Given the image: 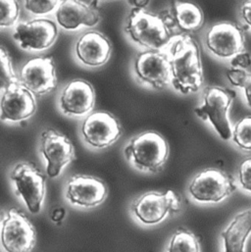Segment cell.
I'll return each instance as SVG.
<instances>
[{"label":"cell","mask_w":251,"mask_h":252,"mask_svg":"<svg viewBox=\"0 0 251 252\" xmlns=\"http://www.w3.org/2000/svg\"><path fill=\"white\" fill-rule=\"evenodd\" d=\"M75 51L78 60L85 66L99 67L110 58L111 44L103 34L92 31L78 39Z\"/></svg>","instance_id":"19"},{"label":"cell","mask_w":251,"mask_h":252,"mask_svg":"<svg viewBox=\"0 0 251 252\" xmlns=\"http://www.w3.org/2000/svg\"><path fill=\"white\" fill-rule=\"evenodd\" d=\"M20 16L18 0H1V28H9L15 25Z\"/></svg>","instance_id":"25"},{"label":"cell","mask_w":251,"mask_h":252,"mask_svg":"<svg viewBox=\"0 0 251 252\" xmlns=\"http://www.w3.org/2000/svg\"><path fill=\"white\" fill-rule=\"evenodd\" d=\"M36 242L33 225L27 216L10 209L1 222V245L5 252H31Z\"/></svg>","instance_id":"8"},{"label":"cell","mask_w":251,"mask_h":252,"mask_svg":"<svg viewBox=\"0 0 251 252\" xmlns=\"http://www.w3.org/2000/svg\"><path fill=\"white\" fill-rule=\"evenodd\" d=\"M133 70L137 80L156 90L171 84V63L167 51L147 50L138 54Z\"/></svg>","instance_id":"10"},{"label":"cell","mask_w":251,"mask_h":252,"mask_svg":"<svg viewBox=\"0 0 251 252\" xmlns=\"http://www.w3.org/2000/svg\"><path fill=\"white\" fill-rule=\"evenodd\" d=\"M168 252H200V246L191 232L180 228L170 242Z\"/></svg>","instance_id":"22"},{"label":"cell","mask_w":251,"mask_h":252,"mask_svg":"<svg viewBox=\"0 0 251 252\" xmlns=\"http://www.w3.org/2000/svg\"><path fill=\"white\" fill-rule=\"evenodd\" d=\"M243 90H244V94L247 100V104L250 108H251V74H250Z\"/></svg>","instance_id":"31"},{"label":"cell","mask_w":251,"mask_h":252,"mask_svg":"<svg viewBox=\"0 0 251 252\" xmlns=\"http://www.w3.org/2000/svg\"><path fill=\"white\" fill-rule=\"evenodd\" d=\"M232 139L241 149L251 151V116L242 118L234 126Z\"/></svg>","instance_id":"23"},{"label":"cell","mask_w":251,"mask_h":252,"mask_svg":"<svg viewBox=\"0 0 251 252\" xmlns=\"http://www.w3.org/2000/svg\"><path fill=\"white\" fill-rule=\"evenodd\" d=\"M173 20L185 32L199 30L204 22L202 10L195 4L184 1H175L173 6Z\"/></svg>","instance_id":"21"},{"label":"cell","mask_w":251,"mask_h":252,"mask_svg":"<svg viewBox=\"0 0 251 252\" xmlns=\"http://www.w3.org/2000/svg\"><path fill=\"white\" fill-rule=\"evenodd\" d=\"M230 64H231V67H233V68L247 70L248 68L251 67V55L249 52L243 51V52L235 55L233 58H231Z\"/></svg>","instance_id":"29"},{"label":"cell","mask_w":251,"mask_h":252,"mask_svg":"<svg viewBox=\"0 0 251 252\" xmlns=\"http://www.w3.org/2000/svg\"><path fill=\"white\" fill-rule=\"evenodd\" d=\"M241 17L244 23L251 29V0H247L241 8Z\"/></svg>","instance_id":"30"},{"label":"cell","mask_w":251,"mask_h":252,"mask_svg":"<svg viewBox=\"0 0 251 252\" xmlns=\"http://www.w3.org/2000/svg\"><path fill=\"white\" fill-rule=\"evenodd\" d=\"M10 178L17 195L23 199L29 211L37 214L41 210L45 195L46 177L34 164L23 162L14 167Z\"/></svg>","instance_id":"6"},{"label":"cell","mask_w":251,"mask_h":252,"mask_svg":"<svg viewBox=\"0 0 251 252\" xmlns=\"http://www.w3.org/2000/svg\"><path fill=\"white\" fill-rule=\"evenodd\" d=\"M58 30L55 22L38 18L18 23L14 29L13 38L22 49L42 51L55 42Z\"/></svg>","instance_id":"9"},{"label":"cell","mask_w":251,"mask_h":252,"mask_svg":"<svg viewBox=\"0 0 251 252\" xmlns=\"http://www.w3.org/2000/svg\"><path fill=\"white\" fill-rule=\"evenodd\" d=\"M181 210V198L173 190L165 192L149 191L139 196L131 204L133 215L145 225H156L168 215Z\"/></svg>","instance_id":"7"},{"label":"cell","mask_w":251,"mask_h":252,"mask_svg":"<svg viewBox=\"0 0 251 252\" xmlns=\"http://www.w3.org/2000/svg\"><path fill=\"white\" fill-rule=\"evenodd\" d=\"M65 209L64 208H56L53 210L52 215H51V219L53 222L55 223H61V221L65 218Z\"/></svg>","instance_id":"32"},{"label":"cell","mask_w":251,"mask_h":252,"mask_svg":"<svg viewBox=\"0 0 251 252\" xmlns=\"http://www.w3.org/2000/svg\"><path fill=\"white\" fill-rule=\"evenodd\" d=\"M82 134L85 141L94 148H106L117 141L122 128L119 121L108 112L90 114L83 123Z\"/></svg>","instance_id":"15"},{"label":"cell","mask_w":251,"mask_h":252,"mask_svg":"<svg viewBox=\"0 0 251 252\" xmlns=\"http://www.w3.org/2000/svg\"><path fill=\"white\" fill-rule=\"evenodd\" d=\"M107 193L105 183L93 176L75 175L67 183L66 198L73 205L94 208L105 200Z\"/></svg>","instance_id":"16"},{"label":"cell","mask_w":251,"mask_h":252,"mask_svg":"<svg viewBox=\"0 0 251 252\" xmlns=\"http://www.w3.org/2000/svg\"><path fill=\"white\" fill-rule=\"evenodd\" d=\"M1 115L4 122H21L31 117L36 109L34 95L20 82L1 89Z\"/></svg>","instance_id":"12"},{"label":"cell","mask_w":251,"mask_h":252,"mask_svg":"<svg viewBox=\"0 0 251 252\" xmlns=\"http://www.w3.org/2000/svg\"><path fill=\"white\" fill-rule=\"evenodd\" d=\"M237 190L235 180L226 172L209 168L198 173L188 187L190 196L202 203H218Z\"/></svg>","instance_id":"5"},{"label":"cell","mask_w":251,"mask_h":252,"mask_svg":"<svg viewBox=\"0 0 251 252\" xmlns=\"http://www.w3.org/2000/svg\"><path fill=\"white\" fill-rule=\"evenodd\" d=\"M227 74V78L229 80V82L232 84V86L239 88V89H243L250 74L244 70V69H238V68H229L226 72Z\"/></svg>","instance_id":"28"},{"label":"cell","mask_w":251,"mask_h":252,"mask_svg":"<svg viewBox=\"0 0 251 252\" xmlns=\"http://www.w3.org/2000/svg\"><path fill=\"white\" fill-rule=\"evenodd\" d=\"M95 103V93L93 86L83 80L70 82L59 98V106L63 114L68 116H84L90 113Z\"/></svg>","instance_id":"17"},{"label":"cell","mask_w":251,"mask_h":252,"mask_svg":"<svg viewBox=\"0 0 251 252\" xmlns=\"http://www.w3.org/2000/svg\"><path fill=\"white\" fill-rule=\"evenodd\" d=\"M205 44L214 56L220 59H231L245 51V35L234 23L221 22L207 32Z\"/></svg>","instance_id":"14"},{"label":"cell","mask_w":251,"mask_h":252,"mask_svg":"<svg viewBox=\"0 0 251 252\" xmlns=\"http://www.w3.org/2000/svg\"><path fill=\"white\" fill-rule=\"evenodd\" d=\"M39 149L46 161V172L49 178L58 177L63 168L76 158L71 140L54 129H46L41 133Z\"/></svg>","instance_id":"11"},{"label":"cell","mask_w":251,"mask_h":252,"mask_svg":"<svg viewBox=\"0 0 251 252\" xmlns=\"http://www.w3.org/2000/svg\"><path fill=\"white\" fill-rule=\"evenodd\" d=\"M20 83L34 96H42L57 86V77L51 57H35L30 59L21 69Z\"/></svg>","instance_id":"13"},{"label":"cell","mask_w":251,"mask_h":252,"mask_svg":"<svg viewBox=\"0 0 251 252\" xmlns=\"http://www.w3.org/2000/svg\"><path fill=\"white\" fill-rule=\"evenodd\" d=\"M239 181L242 189L251 193V157L245 159L239 168Z\"/></svg>","instance_id":"27"},{"label":"cell","mask_w":251,"mask_h":252,"mask_svg":"<svg viewBox=\"0 0 251 252\" xmlns=\"http://www.w3.org/2000/svg\"><path fill=\"white\" fill-rule=\"evenodd\" d=\"M129 1H130V4L134 6V8L136 9H144L149 3V0H129Z\"/></svg>","instance_id":"33"},{"label":"cell","mask_w":251,"mask_h":252,"mask_svg":"<svg viewBox=\"0 0 251 252\" xmlns=\"http://www.w3.org/2000/svg\"><path fill=\"white\" fill-rule=\"evenodd\" d=\"M124 152L126 159L138 170L158 173L167 161L169 146L160 133L145 131L131 138Z\"/></svg>","instance_id":"3"},{"label":"cell","mask_w":251,"mask_h":252,"mask_svg":"<svg viewBox=\"0 0 251 252\" xmlns=\"http://www.w3.org/2000/svg\"><path fill=\"white\" fill-rule=\"evenodd\" d=\"M125 32L134 43L153 51H165L175 38L164 18L136 8L130 11Z\"/></svg>","instance_id":"2"},{"label":"cell","mask_w":251,"mask_h":252,"mask_svg":"<svg viewBox=\"0 0 251 252\" xmlns=\"http://www.w3.org/2000/svg\"><path fill=\"white\" fill-rule=\"evenodd\" d=\"M61 0H25V9L35 16H46L56 12Z\"/></svg>","instance_id":"24"},{"label":"cell","mask_w":251,"mask_h":252,"mask_svg":"<svg viewBox=\"0 0 251 252\" xmlns=\"http://www.w3.org/2000/svg\"><path fill=\"white\" fill-rule=\"evenodd\" d=\"M1 81H2L3 85H4V83L6 84L5 86H7L11 83L20 82L19 78L16 76V74L13 70L10 57L6 53L4 48H1Z\"/></svg>","instance_id":"26"},{"label":"cell","mask_w":251,"mask_h":252,"mask_svg":"<svg viewBox=\"0 0 251 252\" xmlns=\"http://www.w3.org/2000/svg\"><path fill=\"white\" fill-rule=\"evenodd\" d=\"M57 24L67 31H76L80 27H94L99 22L98 12L81 0H62L55 12Z\"/></svg>","instance_id":"18"},{"label":"cell","mask_w":251,"mask_h":252,"mask_svg":"<svg viewBox=\"0 0 251 252\" xmlns=\"http://www.w3.org/2000/svg\"><path fill=\"white\" fill-rule=\"evenodd\" d=\"M171 63V84L183 94L196 93L203 85V72L197 42L188 34L176 35L165 50Z\"/></svg>","instance_id":"1"},{"label":"cell","mask_w":251,"mask_h":252,"mask_svg":"<svg viewBox=\"0 0 251 252\" xmlns=\"http://www.w3.org/2000/svg\"><path fill=\"white\" fill-rule=\"evenodd\" d=\"M234 94L230 91L219 87H209L204 91L202 104L194 110L197 117L211 123L224 140L233 137V128L229 119Z\"/></svg>","instance_id":"4"},{"label":"cell","mask_w":251,"mask_h":252,"mask_svg":"<svg viewBox=\"0 0 251 252\" xmlns=\"http://www.w3.org/2000/svg\"><path fill=\"white\" fill-rule=\"evenodd\" d=\"M251 234V208L236 215L221 233L224 252H246V245Z\"/></svg>","instance_id":"20"}]
</instances>
